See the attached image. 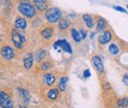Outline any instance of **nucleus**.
Instances as JSON below:
<instances>
[{"instance_id":"obj_1","label":"nucleus","mask_w":128,"mask_h":108,"mask_svg":"<svg viewBox=\"0 0 128 108\" xmlns=\"http://www.w3.org/2000/svg\"><path fill=\"white\" fill-rule=\"evenodd\" d=\"M17 10L20 15L28 20H32L38 15V10L31 0H20L17 5Z\"/></svg>"},{"instance_id":"obj_2","label":"nucleus","mask_w":128,"mask_h":108,"mask_svg":"<svg viewBox=\"0 0 128 108\" xmlns=\"http://www.w3.org/2000/svg\"><path fill=\"white\" fill-rule=\"evenodd\" d=\"M44 17L48 24L54 25V24H57L60 18L62 17V12L58 7H55V6L49 7L44 13Z\"/></svg>"},{"instance_id":"obj_3","label":"nucleus","mask_w":128,"mask_h":108,"mask_svg":"<svg viewBox=\"0 0 128 108\" xmlns=\"http://www.w3.org/2000/svg\"><path fill=\"white\" fill-rule=\"evenodd\" d=\"M40 35L42 39H44L46 41H50L54 38L55 36V31L52 25H48V26H42V29L40 30Z\"/></svg>"},{"instance_id":"obj_4","label":"nucleus","mask_w":128,"mask_h":108,"mask_svg":"<svg viewBox=\"0 0 128 108\" xmlns=\"http://www.w3.org/2000/svg\"><path fill=\"white\" fill-rule=\"evenodd\" d=\"M10 37H11V40H12V42H13V45H14V47H15L16 49H18V50H23V49H24L25 43H24L23 40H22V36H21L20 31H18L16 29L11 30Z\"/></svg>"},{"instance_id":"obj_5","label":"nucleus","mask_w":128,"mask_h":108,"mask_svg":"<svg viewBox=\"0 0 128 108\" xmlns=\"http://www.w3.org/2000/svg\"><path fill=\"white\" fill-rule=\"evenodd\" d=\"M1 57L6 61L12 60L15 57V50L10 45L4 43L1 45Z\"/></svg>"},{"instance_id":"obj_6","label":"nucleus","mask_w":128,"mask_h":108,"mask_svg":"<svg viewBox=\"0 0 128 108\" xmlns=\"http://www.w3.org/2000/svg\"><path fill=\"white\" fill-rule=\"evenodd\" d=\"M92 64L94 66V68L96 69V73L98 76H104L106 75V71H104V64L102 59L98 56V55H94L92 57Z\"/></svg>"},{"instance_id":"obj_7","label":"nucleus","mask_w":128,"mask_h":108,"mask_svg":"<svg viewBox=\"0 0 128 108\" xmlns=\"http://www.w3.org/2000/svg\"><path fill=\"white\" fill-rule=\"evenodd\" d=\"M0 105L1 107L5 108H13V101L10 98V95L5 92H1L0 93Z\"/></svg>"},{"instance_id":"obj_8","label":"nucleus","mask_w":128,"mask_h":108,"mask_svg":"<svg viewBox=\"0 0 128 108\" xmlns=\"http://www.w3.org/2000/svg\"><path fill=\"white\" fill-rule=\"evenodd\" d=\"M28 27L27 19L23 16H17L14 21V28L18 31H25Z\"/></svg>"},{"instance_id":"obj_9","label":"nucleus","mask_w":128,"mask_h":108,"mask_svg":"<svg viewBox=\"0 0 128 108\" xmlns=\"http://www.w3.org/2000/svg\"><path fill=\"white\" fill-rule=\"evenodd\" d=\"M34 5L36 6V10L38 13L42 14L44 13L48 8H49V2L48 0H32Z\"/></svg>"},{"instance_id":"obj_10","label":"nucleus","mask_w":128,"mask_h":108,"mask_svg":"<svg viewBox=\"0 0 128 108\" xmlns=\"http://www.w3.org/2000/svg\"><path fill=\"white\" fill-rule=\"evenodd\" d=\"M112 38V31L110 30H104L100 33V35L98 36V41L100 45H104L106 43H108Z\"/></svg>"},{"instance_id":"obj_11","label":"nucleus","mask_w":128,"mask_h":108,"mask_svg":"<svg viewBox=\"0 0 128 108\" xmlns=\"http://www.w3.org/2000/svg\"><path fill=\"white\" fill-rule=\"evenodd\" d=\"M57 28H58L59 31H62V32L70 30V28H71V22H70V20L67 17H63L62 16L60 18V20L58 21V23H57Z\"/></svg>"},{"instance_id":"obj_12","label":"nucleus","mask_w":128,"mask_h":108,"mask_svg":"<svg viewBox=\"0 0 128 108\" xmlns=\"http://www.w3.org/2000/svg\"><path fill=\"white\" fill-rule=\"evenodd\" d=\"M82 21L85 25V27L88 29V30H92L95 25H96V21H95V18L90 14H84L82 15Z\"/></svg>"},{"instance_id":"obj_13","label":"nucleus","mask_w":128,"mask_h":108,"mask_svg":"<svg viewBox=\"0 0 128 108\" xmlns=\"http://www.w3.org/2000/svg\"><path fill=\"white\" fill-rule=\"evenodd\" d=\"M55 82H56V77L52 73H46L42 76V84L46 87H51V86H53L55 84Z\"/></svg>"},{"instance_id":"obj_14","label":"nucleus","mask_w":128,"mask_h":108,"mask_svg":"<svg viewBox=\"0 0 128 108\" xmlns=\"http://www.w3.org/2000/svg\"><path fill=\"white\" fill-rule=\"evenodd\" d=\"M54 46L55 47L59 46L61 49H63L65 52H67L69 54H72V47L70 45V43L67 40H65V39H58L54 43Z\"/></svg>"},{"instance_id":"obj_15","label":"nucleus","mask_w":128,"mask_h":108,"mask_svg":"<svg viewBox=\"0 0 128 108\" xmlns=\"http://www.w3.org/2000/svg\"><path fill=\"white\" fill-rule=\"evenodd\" d=\"M34 56L32 53L29 52V53L25 54V56H24V58H23V63H24L25 69L30 70V69L32 68V65H34Z\"/></svg>"},{"instance_id":"obj_16","label":"nucleus","mask_w":128,"mask_h":108,"mask_svg":"<svg viewBox=\"0 0 128 108\" xmlns=\"http://www.w3.org/2000/svg\"><path fill=\"white\" fill-rule=\"evenodd\" d=\"M95 21H96V31H102L106 30V21L102 18V17H95Z\"/></svg>"},{"instance_id":"obj_17","label":"nucleus","mask_w":128,"mask_h":108,"mask_svg":"<svg viewBox=\"0 0 128 108\" xmlns=\"http://www.w3.org/2000/svg\"><path fill=\"white\" fill-rule=\"evenodd\" d=\"M48 56V52L46 49H40L36 52V55H34V58H36V62L38 63V64H42V62L46 60Z\"/></svg>"},{"instance_id":"obj_18","label":"nucleus","mask_w":128,"mask_h":108,"mask_svg":"<svg viewBox=\"0 0 128 108\" xmlns=\"http://www.w3.org/2000/svg\"><path fill=\"white\" fill-rule=\"evenodd\" d=\"M59 89L57 88H53V89H50L48 92V98L49 100H55L58 98L59 96Z\"/></svg>"},{"instance_id":"obj_19","label":"nucleus","mask_w":128,"mask_h":108,"mask_svg":"<svg viewBox=\"0 0 128 108\" xmlns=\"http://www.w3.org/2000/svg\"><path fill=\"white\" fill-rule=\"evenodd\" d=\"M70 33H71V36H72V38H73V40L75 42H80L81 40L83 39L82 36H81L80 32L77 31L75 28H71L70 29Z\"/></svg>"},{"instance_id":"obj_20","label":"nucleus","mask_w":128,"mask_h":108,"mask_svg":"<svg viewBox=\"0 0 128 108\" xmlns=\"http://www.w3.org/2000/svg\"><path fill=\"white\" fill-rule=\"evenodd\" d=\"M67 83H68V78L66 76H63L59 79V83H58V89L60 90V92H65L67 89Z\"/></svg>"},{"instance_id":"obj_21","label":"nucleus","mask_w":128,"mask_h":108,"mask_svg":"<svg viewBox=\"0 0 128 108\" xmlns=\"http://www.w3.org/2000/svg\"><path fill=\"white\" fill-rule=\"evenodd\" d=\"M18 92L20 93V96L23 98V100L25 101V103H28L29 102V97H30V94L29 93L24 90V89H18Z\"/></svg>"},{"instance_id":"obj_22","label":"nucleus","mask_w":128,"mask_h":108,"mask_svg":"<svg viewBox=\"0 0 128 108\" xmlns=\"http://www.w3.org/2000/svg\"><path fill=\"white\" fill-rule=\"evenodd\" d=\"M116 105L118 108H128V97H123L117 100Z\"/></svg>"},{"instance_id":"obj_23","label":"nucleus","mask_w":128,"mask_h":108,"mask_svg":"<svg viewBox=\"0 0 128 108\" xmlns=\"http://www.w3.org/2000/svg\"><path fill=\"white\" fill-rule=\"evenodd\" d=\"M53 67V64L51 61H44L40 64V70L42 71H49Z\"/></svg>"},{"instance_id":"obj_24","label":"nucleus","mask_w":128,"mask_h":108,"mask_svg":"<svg viewBox=\"0 0 128 108\" xmlns=\"http://www.w3.org/2000/svg\"><path fill=\"white\" fill-rule=\"evenodd\" d=\"M108 51H110V53L112 54V55H117L119 53V47L117 46L116 43H112L108 46Z\"/></svg>"},{"instance_id":"obj_25","label":"nucleus","mask_w":128,"mask_h":108,"mask_svg":"<svg viewBox=\"0 0 128 108\" xmlns=\"http://www.w3.org/2000/svg\"><path fill=\"white\" fill-rule=\"evenodd\" d=\"M80 34H81V36H82V38L84 39L85 37H86V34H87V31L85 30V29H83V28H81L80 29Z\"/></svg>"},{"instance_id":"obj_26","label":"nucleus","mask_w":128,"mask_h":108,"mask_svg":"<svg viewBox=\"0 0 128 108\" xmlns=\"http://www.w3.org/2000/svg\"><path fill=\"white\" fill-rule=\"evenodd\" d=\"M113 8H114V10H116V11H119V12H122V13H126V10L123 9L122 7H120V6H114Z\"/></svg>"},{"instance_id":"obj_27","label":"nucleus","mask_w":128,"mask_h":108,"mask_svg":"<svg viewBox=\"0 0 128 108\" xmlns=\"http://www.w3.org/2000/svg\"><path fill=\"white\" fill-rule=\"evenodd\" d=\"M122 81H123V83H124V84L128 87V74H124V75H123V77H122Z\"/></svg>"},{"instance_id":"obj_28","label":"nucleus","mask_w":128,"mask_h":108,"mask_svg":"<svg viewBox=\"0 0 128 108\" xmlns=\"http://www.w3.org/2000/svg\"><path fill=\"white\" fill-rule=\"evenodd\" d=\"M83 77H84V78H89V77H91V73H90V71H89L88 69L84 71V73H83Z\"/></svg>"},{"instance_id":"obj_29","label":"nucleus","mask_w":128,"mask_h":108,"mask_svg":"<svg viewBox=\"0 0 128 108\" xmlns=\"http://www.w3.org/2000/svg\"><path fill=\"white\" fill-rule=\"evenodd\" d=\"M19 108H27V106L24 105V104H20V105H19Z\"/></svg>"},{"instance_id":"obj_30","label":"nucleus","mask_w":128,"mask_h":108,"mask_svg":"<svg viewBox=\"0 0 128 108\" xmlns=\"http://www.w3.org/2000/svg\"><path fill=\"white\" fill-rule=\"evenodd\" d=\"M127 8H128V5H127Z\"/></svg>"},{"instance_id":"obj_31","label":"nucleus","mask_w":128,"mask_h":108,"mask_svg":"<svg viewBox=\"0 0 128 108\" xmlns=\"http://www.w3.org/2000/svg\"><path fill=\"white\" fill-rule=\"evenodd\" d=\"M2 108H5V107H2Z\"/></svg>"},{"instance_id":"obj_32","label":"nucleus","mask_w":128,"mask_h":108,"mask_svg":"<svg viewBox=\"0 0 128 108\" xmlns=\"http://www.w3.org/2000/svg\"><path fill=\"white\" fill-rule=\"evenodd\" d=\"M127 69H128V68H127Z\"/></svg>"}]
</instances>
